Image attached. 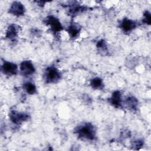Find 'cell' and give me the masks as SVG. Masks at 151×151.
<instances>
[{
	"label": "cell",
	"mask_w": 151,
	"mask_h": 151,
	"mask_svg": "<svg viewBox=\"0 0 151 151\" xmlns=\"http://www.w3.org/2000/svg\"><path fill=\"white\" fill-rule=\"evenodd\" d=\"M74 133L80 139L88 140H94L96 137V129L91 123H84L74 129Z\"/></svg>",
	"instance_id": "6da1fadb"
},
{
	"label": "cell",
	"mask_w": 151,
	"mask_h": 151,
	"mask_svg": "<svg viewBox=\"0 0 151 151\" xmlns=\"http://www.w3.org/2000/svg\"><path fill=\"white\" fill-rule=\"evenodd\" d=\"M44 77L46 83H55L61 79V74L56 67L50 66L45 69Z\"/></svg>",
	"instance_id": "7a4b0ae2"
},
{
	"label": "cell",
	"mask_w": 151,
	"mask_h": 151,
	"mask_svg": "<svg viewBox=\"0 0 151 151\" xmlns=\"http://www.w3.org/2000/svg\"><path fill=\"white\" fill-rule=\"evenodd\" d=\"M10 120L15 124H20L22 122L27 121L29 116L28 114L24 112H20L16 110H11L9 113Z\"/></svg>",
	"instance_id": "3957f363"
},
{
	"label": "cell",
	"mask_w": 151,
	"mask_h": 151,
	"mask_svg": "<svg viewBox=\"0 0 151 151\" xmlns=\"http://www.w3.org/2000/svg\"><path fill=\"white\" fill-rule=\"evenodd\" d=\"M44 22L46 25L50 27L51 31L54 33L59 32L63 29V26L59 19L52 15L47 16L44 19Z\"/></svg>",
	"instance_id": "277c9868"
},
{
	"label": "cell",
	"mask_w": 151,
	"mask_h": 151,
	"mask_svg": "<svg viewBox=\"0 0 151 151\" xmlns=\"http://www.w3.org/2000/svg\"><path fill=\"white\" fill-rule=\"evenodd\" d=\"M1 71L6 76H14L18 73V66L15 63L4 61L1 66Z\"/></svg>",
	"instance_id": "5b68a950"
},
{
	"label": "cell",
	"mask_w": 151,
	"mask_h": 151,
	"mask_svg": "<svg viewBox=\"0 0 151 151\" xmlns=\"http://www.w3.org/2000/svg\"><path fill=\"white\" fill-rule=\"evenodd\" d=\"M21 73L24 76H28L33 74L35 72V68L32 63L29 60L23 61L19 67Z\"/></svg>",
	"instance_id": "8992f818"
},
{
	"label": "cell",
	"mask_w": 151,
	"mask_h": 151,
	"mask_svg": "<svg viewBox=\"0 0 151 151\" xmlns=\"http://www.w3.org/2000/svg\"><path fill=\"white\" fill-rule=\"evenodd\" d=\"M25 11L24 5L18 1L14 2L9 8L8 12L14 16L20 17L24 15Z\"/></svg>",
	"instance_id": "52a82bcc"
},
{
	"label": "cell",
	"mask_w": 151,
	"mask_h": 151,
	"mask_svg": "<svg viewBox=\"0 0 151 151\" xmlns=\"http://www.w3.org/2000/svg\"><path fill=\"white\" fill-rule=\"evenodd\" d=\"M137 27V23L132 19L129 18H124L120 23V27L123 32L128 33L131 32Z\"/></svg>",
	"instance_id": "ba28073f"
},
{
	"label": "cell",
	"mask_w": 151,
	"mask_h": 151,
	"mask_svg": "<svg viewBox=\"0 0 151 151\" xmlns=\"http://www.w3.org/2000/svg\"><path fill=\"white\" fill-rule=\"evenodd\" d=\"M108 101L114 107L116 108L121 107L122 100V94L120 91L119 90L114 91L112 93L111 96L109 99Z\"/></svg>",
	"instance_id": "9c48e42d"
},
{
	"label": "cell",
	"mask_w": 151,
	"mask_h": 151,
	"mask_svg": "<svg viewBox=\"0 0 151 151\" xmlns=\"http://www.w3.org/2000/svg\"><path fill=\"white\" fill-rule=\"evenodd\" d=\"M80 26L76 22H71L67 28L68 34L71 38H75L77 37L80 32Z\"/></svg>",
	"instance_id": "30bf717a"
},
{
	"label": "cell",
	"mask_w": 151,
	"mask_h": 151,
	"mask_svg": "<svg viewBox=\"0 0 151 151\" xmlns=\"http://www.w3.org/2000/svg\"><path fill=\"white\" fill-rule=\"evenodd\" d=\"M18 35L17 26L15 24H11L8 26L5 34V38L11 40H13Z\"/></svg>",
	"instance_id": "8fae6325"
},
{
	"label": "cell",
	"mask_w": 151,
	"mask_h": 151,
	"mask_svg": "<svg viewBox=\"0 0 151 151\" xmlns=\"http://www.w3.org/2000/svg\"><path fill=\"white\" fill-rule=\"evenodd\" d=\"M124 104L128 109L131 110H136L138 106V100L133 96H129L126 99Z\"/></svg>",
	"instance_id": "7c38bea8"
},
{
	"label": "cell",
	"mask_w": 151,
	"mask_h": 151,
	"mask_svg": "<svg viewBox=\"0 0 151 151\" xmlns=\"http://www.w3.org/2000/svg\"><path fill=\"white\" fill-rule=\"evenodd\" d=\"M90 86L93 89H97V90L101 89L104 86L103 80L100 77H94L92 78L90 80Z\"/></svg>",
	"instance_id": "4fadbf2b"
},
{
	"label": "cell",
	"mask_w": 151,
	"mask_h": 151,
	"mask_svg": "<svg viewBox=\"0 0 151 151\" xmlns=\"http://www.w3.org/2000/svg\"><path fill=\"white\" fill-rule=\"evenodd\" d=\"M23 89L28 94L32 95L37 92V88L35 84L31 82H26L23 84Z\"/></svg>",
	"instance_id": "5bb4252c"
},
{
	"label": "cell",
	"mask_w": 151,
	"mask_h": 151,
	"mask_svg": "<svg viewBox=\"0 0 151 151\" xmlns=\"http://www.w3.org/2000/svg\"><path fill=\"white\" fill-rule=\"evenodd\" d=\"M86 9V7L81 6V5H74L70 8V14L71 15H76L79 13H81Z\"/></svg>",
	"instance_id": "9a60e30c"
},
{
	"label": "cell",
	"mask_w": 151,
	"mask_h": 151,
	"mask_svg": "<svg viewBox=\"0 0 151 151\" xmlns=\"http://www.w3.org/2000/svg\"><path fill=\"white\" fill-rule=\"evenodd\" d=\"M96 47L100 51H101L103 52L107 51V44L104 40H100V41H99L97 43Z\"/></svg>",
	"instance_id": "2e32d148"
},
{
	"label": "cell",
	"mask_w": 151,
	"mask_h": 151,
	"mask_svg": "<svg viewBox=\"0 0 151 151\" xmlns=\"http://www.w3.org/2000/svg\"><path fill=\"white\" fill-rule=\"evenodd\" d=\"M143 145V141L141 139H137L132 142V147L134 149H139Z\"/></svg>",
	"instance_id": "e0dca14e"
},
{
	"label": "cell",
	"mask_w": 151,
	"mask_h": 151,
	"mask_svg": "<svg viewBox=\"0 0 151 151\" xmlns=\"http://www.w3.org/2000/svg\"><path fill=\"white\" fill-rule=\"evenodd\" d=\"M150 13L148 11H146L145 13L143 14V22L145 24H146L147 25L150 24Z\"/></svg>",
	"instance_id": "ac0fdd59"
}]
</instances>
